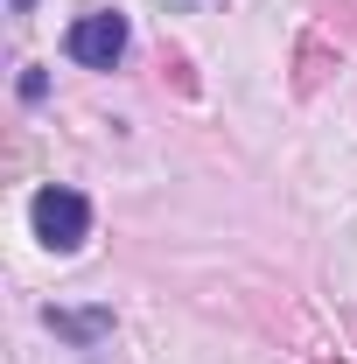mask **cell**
<instances>
[{
    "mask_svg": "<svg viewBox=\"0 0 357 364\" xmlns=\"http://www.w3.org/2000/svg\"><path fill=\"white\" fill-rule=\"evenodd\" d=\"M28 218H36V238H43L49 252H78V245L91 238V203L78 196V189H63V182L36 189Z\"/></svg>",
    "mask_w": 357,
    "mask_h": 364,
    "instance_id": "obj_1",
    "label": "cell"
},
{
    "mask_svg": "<svg viewBox=\"0 0 357 364\" xmlns=\"http://www.w3.org/2000/svg\"><path fill=\"white\" fill-rule=\"evenodd\" d=\"M63 49H70V63H85V70H112V63L127 56V14H112V7L78 14L70 36H63Z\"/></svg>",
    "mask_w": 357,
    "mask_h": 364,
    "instance_id": "obj_2",
    "label": "cell"
},
{
    "mask_svg": "<svg viewBox=\"0 0 357 364\" xmlns=\"http://www.w3.org/2000/svg\"><path fill=\"white\" fill-rule=\"evenodd\" d=\"M43 322L56 329V336H70L78 350H91V343L112 329V309H43Z\"/></svg>",
    "mask_w": 357,
    "mask_h": 364,
    "instance_id": "obj_3",
    "label": "cell"
},
{
    "mask_svg": "<svg viewBox=\"0 0 357 364\" xmlns=\"http://www.w3.org/2000/svg\"><path fill=\"white\" fill-rule=\"evenodd\" d=\"M322 70H329V49H322V43H302V77H294V85L315 91V85H322Z\"/></svg>",
    "mask_w": 357,
    "mask_h": 364,
    "instance_id": "obj_4",
    "label": "cell"
},
{
    "mask_svg": "<svg viewBox=\"0 0 357 364\" xmlns=\"http://www.w3.org/2000/svg\"><path fill=\"white\" fill-rule=\"evenodd\" d=\"M49 98V70H21V105H43Z\"/></svg>",
    "mask_w": 357,
    "mask_h": 364,
    "instance_id": "obj_5",
    "label": "cell"
},
{
    "mask_svg": "<svg viewBox=\"0 0 357 364\" xmlns=\"http://www.w3.org/2000/svg\"><path fill=\"white\" fill-rule=\"evenodd\" d=\"M7 7H14V14H36V0H7Z\"/></svg>",
    "mask_w": 357,
    "mask_h": 364,
    "instance_id": "obj_6",
    "label": "cell"
},
{
    "mask_svg": "<svg viewBox=\"0 0 357 364\" xmlns=\"http://www.w3.org/2000/svg\"><path fill=\"white\" fill-rule=\"evenodd\" d=\"M161 7H189V0H161Z\"/></svg>",
    "mask_w": 357,
    "mask_h": 364,
    "instance_id": "obj_7",
    "label": "cell"
}]
</instances>
